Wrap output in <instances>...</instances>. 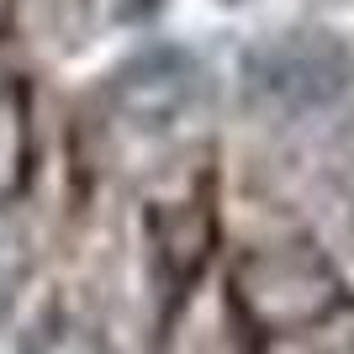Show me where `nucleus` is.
Returning <instances> with one entry per match:
<instances>
[{
	"label": "nucleus",
	"mask_w": 354,
	"mask_h": 354,
	"mask_svg": "<svg viewBox=\"0 0 354 354\" xmlns=\"http://www.w3.org/2000/svg\"><path fill=\"white\" fill-rule=\"evenodd\" d=\"M233 307L259 333H307L344 307V281L317 249H254L233 265Z\"/></svg>",
	"instance_id": "nucleus-1"
},
{
	"label": "nucleus",
	"mask_w": 354,
	"mask_h": 354,
	"mask_svg": "<svg viewBox=\"0 0 354 354\" xmlns=\"http://www.w3.org/2000/svg\"><path fill=\"white\" fill-rule=\"evenodd\" d=\"M349 53L323 32H286L249 53V90L286 111H317L349 90Z\"/></svg>",
	"instance_id": "nucleus-2"
},
{
	"label": "nucleus",
	"mask_w": 354,
	"mask_h": 354,
	"mask_svg": "<svg viewBox=\"0 0 354 354\" xmlns=\"http://www.w3.org/2000/svg\"><path fill=\"white\" fill-rule=\"evenodd\" d=\"M106 95L138 127H169L201 95V64L185 48H143L111 74Z\"/></svg>",
	"instance_id": "nucleus-3"
},
{
	"label": "nucleus",
	"mask_w": 354,
	"mask_h": 354,
	"mask_svg": "<svg viewBox=\"0 0 354 354\" xmlns=\"http://www.w3.org/2000/svg\"><path fill=\"white\" fill-rule=\"evenodd\" d=\"M32 90L21 74L0 80V207H11L16 196L32 185Z\"/></svg>",
	"instance_id": "nucleus-4"
},
{
	"label": "nucleus",
	"mask_w": 354,
	"mask_h": 354,
	"mask_svg": "<svg viewBox=\"0 0 354 354\" xmlns=\"http://www.w3.org/2000/svg\"><path fill=\"white\" fill-rule=\"evenodd\" d=\"M21 354H106V339L90 317L59 307L32 323V333L21 339Z\"/></svg>",
	"instance_id": "nucleus-5"
}]
</instances>
